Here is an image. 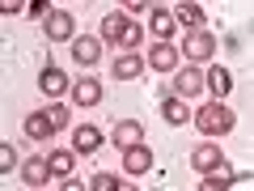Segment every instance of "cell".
<instances>
[{
  "mask_svg": "<svg viewBox=\"0 0 254 191\" xmlns=\"http://www.w3.org/2000/svg\"><path fill=\"white\" fill-rule=\"evenodd\" d=\"M190 166H195L199 174H216L220 166H225V153H220V145H212V140H208V145H199L195 153H190Z\"/></svg>",
  "mask_w": 254,
  "mask_h": 191,
  "instance_id": "obj_5",
  "label": "cell"
},
{
  "mask_svg": "<svg viewBox=\"0 0 254 191\" xmlns=\"http://www.w3.org/2000/svg\"><path fill=\"white\" fill-rule=\"evenodd\" d=\"M89 191H127V183H119L115 174H93V183H89Z\"/></svg>",
  "mask_w": 254,
  "mask_h": 191,
  "instance_id": "obj_24",
  "label": "cell"
},
{
  "mask_svg": "<svg viewBox=\"0 0 254 191\" xmlns=\"http://www.w3.org/2000/svg\"><path fill=\"white\" fill-rule=\"evenodd\" d=\"M229 183H233V170H229V162H225L216 174H203L199 179V191H229Z\"/></svg>",
  "mask_w": 254,
  "mask_h": 191,
  "instance_id": "obj_21",
  "label": "cell"
},
{
  "mask_svg": "<svg viewBox=\"0 0 254 191\" xmlns=\"http://www.w3.org/2000/svg\"><path fill=\"white\" fill-rule=\"evenodd\" d=\"M208 90V73L203 68H195V64H187V68H178V77H174V98H195V94Z\"/></svg>",
  "mask_w": 254,
  "mask_h": 191,
  "instance_id": "obj_2",
  "label": "cell"
},
{
  "mask_svg": "<svg viewBox=\"0 0 254 191\" xmlns=\"http://www.w3.org/2000/svg\"><path fill=\"white\" fill-rule=\"evenodd\" d=\"M47 115H51V123H55V132H60V127H68V106H64V102H55V106L47 110Z\"/></svg>",
  "mask_w": 254,
  "mask_h": 191,
  "instance_id": "obj_26",
  "label": "cell"
},
{
  "mask_svg": "<svg viewBox=\"0 0 254 191\" xmlns=\"http://www.w3.org/2000/svg\"><path fill=\"white\" fill-rule=\"evenodd\" d=\"M43 30H47L51 43H68V38H76V21H72V13H68V9H51V13H47V21H43Z\"/></svg>",
  "mask_w": 254,
  "mask_h": 191,
  "instance_id": "obj_4",
  "label": "cell"
},
{
  "mask_svg": "<svg viewBox=\"0 0 254 191\" xmlns=\"http://www.w3.org/2000/svg\"><path fill=\"white\" fill-rule=\"evenodd\" d=\"M51 179H72L76 170V149H51Z\"/></svg>",
  "mask_w": 254,
  "mask_h": 191,
  "instance_id": "obj_11",
  "label": "cell"
},
{
  "mask_svg": "<svg viewBox=\"0 0 254 191\" xmlns=\"http://www.w3.org/2000/svg\"><path fill=\"white\" fill-rule=\"evenodd\" d=\"M72 60L81 64V68H93V64L102 60V38H72Z\"/></svg>",
  "mask_w": 254,
  "mask_h": 191,
  "instance_id": "obj_10",
  "label": "cell"
},
{
  "mask_svg": "<svg viewBox=\"0 0 254 191\" xmlns=\"http://www.w3.org/2000/svg\"><path fill=\"white\" fill-rule=\"evenodd\" d=\"M98 145H102V132L93 123H81L72 132V149H76V153H98Z\"/></svg>",
  "mask_w": 254,
  "mask_h": 191,
  "instance_id": "obj_15",
  "label": "cell"
},
{
  "mask_svg": "<svg viewBox=\"0 0 254 191\" xmlns=\"http://www.w3.org/2000/svg\"><path fill=\"white\" fill-rule=\"evenodd\" d=\"M190 123L199 127L203 136H229V132H233V110L225 106V102H203L199 110H195V119H190Z\"/></svg>",
  "mask_w": 254,
  "mask_h": 191,
  "instance_id": "obj_1",
  "label": "cell"
},
{
  "mask_svg": "<svg viewBox=\"0 0 254 191\" xmlns=\"http://www.w3.org/2000/svg\"><path fill=\"white\" fill-rule=\"evenodd\" d=\"M144 55H131V51H123V55H115V64H110V73H115V81H136L140 73H144Z\"/></svg>",
  "mask_w": 254,
  "mask_h": 191,
  "instance_id": "obj_7",
  "label": "cell"
},
{
  "mask_svg": "<svg viewBox=\"0 0 254 191\" xmlns=\"http://www.w3.org/2000/svg\"><path fill=\"white\" fill-rule=\"evenodd\" d=\"M229 90H233V73H229V68H208V94H216V102L220 98H229Z\"/></svg>",
  "mask_w": 254,
  "mask_h": 191,
  "instance_id": "obj_17",
  "label": "cell"
},
{
  "mask_svg": "<svg viewBox=\"0 0 254 191\" xmlns=\"http://www.w3.org/2000/svg\"><path fill=\"white\" fill-rule=\"evenodd\" d=\"M174 26H178V21H174V13L157 4V9H153V38H157V43H170Z\"/></svg>",
  "mask_w": 254,
  "mask_h": 191,
  "instance_id": "obj_18",
  "label": "cell"
},
{
  "mask_svg": "<svg viewBox=\"0 0 254 191\" xmlns=\"http://www.w3.org/2000/svg\"><path fill=\"white\" fill-rule=\"evenodd\" d=\"M161 119H165V123H187V119H195V115L187 110V102H182V98H165L161 102Z\"/></svg>",
  "mask_w": 254,
  "mask_h": 191,
  "instance_id": "obj_20",
  "label": "cell"
},
{
  "mask_svg": "<svg viewBox=\"0 0 254 191\" xmlns=\"http://www.w3.org/2000/svg\"><path fill=\"white\" fill-rule=\"evenodd\" d=\"M182 55H187L190 64H208L212 55H216V34H208V30H195V34H187Z\"/></svg>",
  "mask_w": 254,
  "mask_h": 191,
  "instance_id": "obj_3",
  "label": "cell"
},
{
  "mask_svg": "<svg viewBox=\"0 0 254 191\" xmlns=\"http://www.w3.org/2000/svg\"><path fill=\"white\" fill-rule=\"evenodd\" d=\"M38 90H43L47 98H64V94H68V77H64V68H43Z\"/></svg>",
  "mask_w": 254,
  "mask_h": 191,
  "instance_id": "obj_12",
  "label": "cell"
},
{
  "mask_svg": "<svg viewBox=\"0 0 254 191\" xmlns=\"http://www.w3.org/2000/svg\"><path fill=\"white\" fill-rule=\"evenodd\" d=\"M72 102H76V106H98V102H102V81H93V77L76 81L72 85Z\"/></svg>",
  "mask_w": 254,
  "mask_h": 191,
  "instance_id": "obj_14",
  "label": "cell"
},
{
  "mask_svg": "<svg viewBox=\"0 0 254 191\" xmlns=\"http://www.w3.org/2000/svg\"><path fill=\"white\" fill-rule=\"evenodd\" d=\"M21 179L34 191H43L47 179H51V162H47V157H26V162H21Z\"/></svg>",
  "mask_w": 254,
  "mask_h": 191,
  "instance_id": "obj_9",
  "label": "cell"
},
{
  "mask_svg": "<svg viewBox=\"0 0 254 191\" xmlns=\"http://www.w3.org/2000/svg\"><path fill=\"white\" fill-rule=\"evenodd\" d=\"M140 43H144V26H140V21H127L123 34H119V47H123V51H136Z\"/></svg>",
  "mask_w": 254,
  "mask_h": 191,
  "instance_id": "obj_23",
  "label": "cell"
},
{
  "mask_svg": "<svg viewBox=\"0 0 254 191\" xmlns=\"http://www.w3.org/2000/svg\"><path fill=\"white\" fill-rule=\"evenodd\" d=\"M144 145V123H136V119H123V123H115V149L119 153H127V149Z\"/></svg>",
  "mask_w": 254,
  "mask_h": 191,
  "instance_id": "obj_6",
  "label": "cell"
},
{
  "mask_svg": "<svg viewBox=\"0 0 254 191\" xmlns=\"http://www.w3.org/2000/svg\"><path fill=\"white\" fill-rule=\"evenodd\" d=\"M127 21H131L127 13H106V21H102V38L119 47V34H123V26H127Z\"/></svg>",
  "mask_w": 254,
  "mask_h": 191,
  "instance_id": "obj_22",
  "label": "cell"
},
{
  "mask_svg": "<svg viewBox=\"0 0 254 191\" xmlns=\"http://www.w3.org/2000/svg\"><path fill=\"white\" fill-rule=\"evenodd\" d=\"M174 21L195 34V30H203V9H199V4H178V9H174Z\"/></svg>",
  "mask_w": 254,
  "mask_h": 191,
  "instance_id": "obj_19",
  "label": "cell"
},
{
  "mask_svg": "<svg viewBox=\"0 0 254 191\" xmlns=\"http://www.w3.org/2000/svg\"><path fill=\"white\" fill-rule=\"evenodd\" d=\"M123 170L127 174H148V170H153V149H144V145L127 149V153H123Z\"/></svg>",
  "mask_w": 254,
  "mask_h": 191,
  "instance_id": "obj_13",
  "label": "cell"
},
{
  "mask_svg": "<svg viewBox=\"0 0 254 191\" xmlns=\"http://www.w3.org/2000/svg\"><path fill=\"white\" fill-rule=\"evenodd\" d=\"M13 166H17V149H13V145H0V170L9 174Z\"/></svg>",
  "mask_w": 254,
  "mask_h": 191,
  "instance_id": "obj_25",
  "label": "cell"
},
{
  "mask_svg": "<svg viewBox=\"0 0 254 191\" xmlns=\"http://www.w3.org/2000/svg\"><path fill=\"white\" fill-rule=\"evenodd\" d=\"M182 60V51L174 43H153V55H148V64H153V73H174Z\"/></svg>",
  "mask_w": 254,
  "mask_h": 191,
  "instance_id": "obj_8",
  "label": "cell"
},
{
  "mask_svg": "<svg viewBox=\"0 0 254 191\" xmlns=\"http://www.w3.org/2000/svg\"><path fill=\"white\" fill-rule=\"evenodd\" d=\"M51 132H55V123H51V115H47V110L26 115V136H30V140H47Z\"/></svg>",
  "mask_w": 254,
  "mask_h": 191,
  "instance_id": "obj_16",
  "label": "cell"
},
{
  "mask_svg": "<svg viewBox=\"0 0 254 191\" xmlns=\"http://www.w3.org/2000/svg\"><path fill=\"white\" fill-rule=\"evenodd\" d=\"M64 191H85V183H76V179H64Z\"/></svg>",
  "mask_w": 254,
  "mask_h": 191,
  "instance_id": "obj_27",
  "label": "cell"
}]
</instances>
